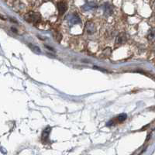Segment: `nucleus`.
Masks as SVG:
<instances>
[{"mask_svg": "<svg viewBox=\"0 0 155 155\" xmlns=\"http://www.w3.org/2000/svg\"><path fill=\"white\" fill-rule=\"evenodd\" d=\"M46 48H48V49H50V50H51V51H54V49H53V48H51V47H48V46H46Z\"/></svg>", "mask_w": 155, "mask_h": 155, "instance_id": "14", "label": "nucleus"}, {"mask_svg": "<svg viewBox=\"0 0 155 155\" xmlns=\"http://www.w3.org/2000/svg\"><path fill=\"white\" fill-rule=\"evenodd\" d=\"M51 128L50 127H47L46 128L44 129V131L42 133V142L44 143H48V140H49V136L50 134H51Z\"/></svg>", "mask_w": 155, "mask_h": 155, "instance_id": "7", "label": "nucleus"}, {"mask_svg": "<svg viewBox=\"0 0 155 155\" xmlns=\"http://www.w3.org/2000/svg\"><path fill=\"white\" fill-rule=\"evenodd\" d=\"M29 47L30 48V49L32 50V51H34V52H35V53H37V54H41V49L38 48V47L35 46V45H34V44H29Z\"/></svg>", "mask_w": 155, "mask_h": 155, "instance_id": "12", "label": "nucleus"}, {"mask_svg": "<svg viewBox=\"0 0 155 155\" xmlns=\"http://www.w3.org/2000/svg\"><path fill=\"white\" fill-rule=\"evenodd\" d=\"M147 40L150 42L155 41V28H151L148 31Z\"/></svg>", "mask_w": 155, "mask_h": 155, "instance_id": "9", "label": "nucleus"}, {"mask_svg": "<svg viewBox=\"0 0 155 155\" xmlns=\"http://www.w3.org/2000/svg\"><path fill=\"white\" fill-rule=\"evenodd\" d=\"M57 7H58L59 14L63 15L68 10V3L65 1H60L57 3Z\"/></svg>", "mask_w": 155, "mask_h": 155, "instance_id": "5", "label": "nucleus"}, {"mask_svg": "<svg viewBox=\"0 0 155 155\" xmlns=\"http://www.w3.org/2000/svg\"><path fill=\"white\" fill-rule=\"evenodd\" d=\"M85 30L88 34H94L96 31V27H95V23H92V21H88L85 23Z\"/></svg>", "mask_w": 155, "mask_h": 155, "instance_id": "4", "label": "nucleus"}, {"mask_svg": "<svg viewBox=\"0 0 155 155\" xmlns=\"http://www.w3.org/2000/svg\"><path fill=\"white\" fill-rule=\"evenodd\" d=\"M102 9H103V12L106 16H109L113 14V6L109 2H106L102 5Z\"/></svg>", "mask_w": 155, "mask_h": 155, "instance_id": "6", "label": "nucleus"}, {"mask_svg": "<svg viewBox=\"0 0 155 155\" xmlns=\"http://www.w3.org/2000/svg\"><path fill=\"white\" fill-rule=\"evenodd\" d=\"M24 19L27 23H32V24L34 25H37L41 22V16L38 12H30L25 15Z\"/></svg>", "mask_w": 155, "mask_h": 155, "instance_id": "1", "label": "nucleus"}, {"mask_svg": "<svg viewBox=\"0 0 155 155\" xmlns=\"http://www.w3.org/2000/svg\"><path fill=\"white\" fill-rule=\"evenodd\" d=\"M97 7V5L95 2H86V3L82 6V9L84 11H90V10H92V9H95Z\"/></svg>", "mask_w": 155, "mask_h": 155, "instance_id": "8", "label": "nucleus"}, {"mask_svg": "<svg viewBox=\"0 0 155 155\" xmlns=\"http://www.w3.org/2000/svg\"><path fill=\"white\" fill-rule=\"evenodd\" d=\"M127 41V34L124 32H122L120 34H118V36L116 38V42H115V46L116 47H120L122 46L123 44H126Z\"/></svg>", "mask_w": 155, "mask_h": 155, "instance_id": "2", "label": "nucleus"}, {"mask_svg": "<svg viewBox=\"0 0 155 155\" xmlns=\"http://www.w3.org/2000/svg\"><path fill=\"white\" fill-rule=\"evenodd\" d=\"M45 1H50V0H45Z\"/></svg>", "mask_w": 155, "mask_h": 155, "instance_id": "16", "label": "nucleus"}, {"mask_svg": "<svg viewBox=\"0 0 155 155\" xmlns=\"http://www.w3.org/2000/svg\"><path fill=\"white\" fill-rule=\"evenodd\" d=\"M112 54V49L110 48H106V49L103 51V54H104L106 58H108V57L110 56V54Z\"/></svg>", "mask_w": 155, "mask_h": 155, "instance_id": "13", "label": "nucleus"}, {"mask_svg": "<svg viewBox=\"0 0 155 155\" xmlns=\"http://www.w3.org/2000/svg\"><path fill=\"white\" fill-rule=\"evenodd\" d=\"M127 115L126 114V113H121V114H120L118 116H117L116 120H117V121H118L119 123H123V122H124L126 120H127Z\"/></svg>", "mask_w": 155, "mask_h": 155, "instance_id": "11", "label": "nucleus"}, {"mask_svg": "<svg viewBox=\"0 0 155 155\" xmlns=\"http://www.w3.org/2000/svg\"><path fill=\"white\" fill-rule=\"evenodd\" d=\"M68 19L71 25H75L81 23V19L77 13H71L68 16Z\"/></svg>", "mask_w": 155, "mask_h": 155, "instance_id": "3", "label": "nucleus"}, {"mask_svg": "<svg viewBox=\"0 0 155 155\" xmlns=\"http://www.w3.org/2000/svg\"><path fill=\"white\" fill-rule=\"evenodd\" d=\"M53 34V37H54V38L55 41H58V42H60V41H61L62 35L60 34V33H59V32L54 31L53 34Z\"/></svg>", "mask_w": 155, "mask_h": 155, "instance_id": "10", "label": "nucleus"}, {"mask_svg": "<svg viewBox=\"0 0 155 155\" xmlns=\"http://www.w3.org/2000/svg\"><path fill=\"white\" fill-rule=\"evenodd\" d=\"M11 30H13V31H14V33H16V32H17V30H16L15 28H13V27H12V28H11Z\"/></svg>", "mask_w": 155, "mask_h": 155, "instance_id": "15", "label": "nucleus"}]
</instances>
